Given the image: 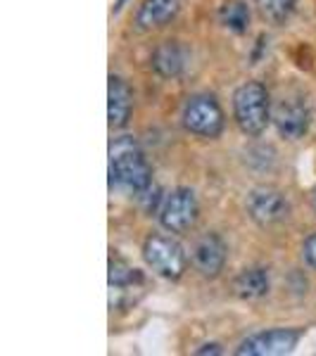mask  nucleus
<instances>
[{
	"label": "nucleus",
	"mask_w": 316,
	"mask_h": 356,
	"mask_svg": "<svg viewBox=\"0 0 316 356\" xmlns=\"http://www.w3.org/2000/svg\"><path fill=\"white\" fill-rule=\"evenodd\" d=\"M152 186V169L136 138L122 136L110 143V188L141 195Z\"/></svg>",
	"instance_id": "f257e3e1"
},
{
	"label": "nucleus",
	"mask_w": 316,
	"mask_h": 356,
	"mask_svg": "<svg viewBox=\"0 0 316 356\" xmlns=\"http://www.w3.org/2000/svg\"><path fill=\"white\" fill-rule=\"evenodd\" d=\"M271 97L267 86L248 81L238 86L233 93V119L245 136H260L271 122Z\"/></svg>",
	"instance_id": "f03ea898"
},
{
	"label": "nucleus",
	"mask_w": 316,
	"mask_h": 356,
	"mask_svg": "<svg viewBox=\"0 0 316 356\" xmlns=\"http://www.w3.org/2000/svg\"><path fill=\"white\" fill-rule=\"evenodd\" d=\"M143 259L159 278L179 280L188 268V254L179 240L171 235L152 233L143 243Z\"/></svg>",
	"instance_id": "7ed1b4c3"
},
{
	"label": "nucleus",
	"mask_w": 316,
	"mask_h": 356,
	"mask_svg": "<svg viewBox=\"0 0 316 356\" xmlns=\"http://www.w3.org/2000/svg\"><path fill=\"white\" fill-rule=\"evenodd\" d=\"M159 223L166 233L171 235H186L191 233L198 223L200 204L198 197L191 188H174L171 193L164 195L162 204H159Z\"/></svg>",
	"instance_id": "20e7f679"
},
{
	"label": "nucleus",
	"mask_w": 316,
	"mask_h": 356,
	"mask_svg": "<svg viewBox=\"0 0 316 356\" xmlns=\"http://www.w3.org/2000/svg\"><path fill=\"white\" fill-rule=\"evenodd\" d=\"M181 119L186 131L200 138H219L223 131V110L214 95L198 93L188 97Z\"/></svg>",
	"instance_id": "39448f33"
},
{
	"label": "nucleus",
	"mask_w": 316,
	"mask_h": 356,
	"mask_svg": "<svg viewBox=\"0 0 316 356\" xmlns=\"http://www.w3.org/2000/svg\"><path fill=\"white\" fill-rule=\"evenodd\" d=\"M304 332L300 328H271L262 332H252L238 344L235 354L240 356H283L295 352Z\"/></svg>",
	"instance_id": "423d86ee"
},
{
	"label": "nucleus",
	"mask_w": 316,
	"mask_h": 356,
	"mask_svg": "<svg viewBox=\"0 0 316 356\" xmlns=\"http://www.w3.org/2000/svg\"><path fill=\"white\" fill-rule=\"evenodd\" d=\"M248 214L250 219L262 228L283 223L290 214V202L281 191L276 188H255L248 195Z\"/></svg>",
	"instance_id": "0eeeda50"
},
{
	"label": "nucleus",
	"mask_w": 316,
	"mask_h": 356,
	"mask_svg": "<svg viewBox=\"0 0 316 356\" xmlns=\"http://www.w3.org/2000/svg\"><path fill=\"white\" fill-rule=\"evenodd\" d=\"M226 257H228V247L223 243L221 235L216 233H205L195 240L193 252H191V261L203 278H219L223 266H226Z\"/></svg>",
	"instance_id": "6e6552de"
},
{
	"label": "nucleus",
	"mask_w": 316,
	"mask_h": 356,
	"mask_svg": "<svg viewBox=\"0 0 316 356\" xmlns=\"http://www.w3.org/2000/svg\"><path fill=\"white\" fill-rule=\"evenodd\" d=\"M271 122L276 124V131L283 138L297 140V138H302L309 131L312 112H309L307 102H302L300 97H288V100L283 97V100L274 107Z\"/></svg>",
	"instance_id": "1a4fd4ad"
},
{
	"label": "nucleus",
	"mask_w": 316,
	"mask_h": 356,
	"mask_svg": "<svg viewBox=\"0 0 316 356\" xmlns=\"http://www.w3.org/2000/svg\"><path fill=\"white\" fill-rule=\"evenodd\" d=\"M143 288V273L131 266L122 257H110V307L122 309L131 300L134 292Z\"/></svg>",
	"instance_id": "9d476101"
},
{
	"label": "nucleus",
	"mask_w": 316,
	"mask_h": 356,
	"mask_svg": "<svg viewBox=\"0 0 316 356\" xmlns=\"http://www.w3.org/2000/svg\"><path fill=\"white\" fill-rule=\"evenodd\" d=\"M134 112V93L122 76H110L107 83V119L112 129H124Z\"/></svg>",
	"instance_id": "9b49d317"
},
{
	"label": "nucleus",
	"mask_w": 316,
	"mask_h": 356,
	"mask_svg": "<svg viewBox=\"0 0 316 356\" xmlns=\"http://www.w3.org/2000/svg\"><path fill=\"white\" fill-rule=\"evenodd\" d=\"M150 65L162 79H176L188 65V53L179 41H164L152 50Z\"/></svg>",
	"instance_id": "f8f14e48"
},
{
	"label": "nucleus",
	"mask_w": 316,
	"mask_h": 356,
	"mask_svg": "<svg viewBox=\"0 0 316 356\" xmlns=\"http://www.w3.org/2000/svg\"><path fill=\"white\" fill-rule=\"evenodd\" d=\"M179 0H141L136 13V26L141 31L162 29L179 15Z\"/></svg>",
	"instance_id": "ddd939ff"
},
{
	"label": "nucleus",
	"mask_w": 316,
	"mask_h": 356,
	"mask_svg": "<svg viewBox=\"0 0 316 356\" xmlns=\"http://www.w3.org/2000/svg\"><path fill=\"white\" fill-rule=\"evenodd\" d=\"M271 280H269V271L264 266H250L243 268L233 278V292L240 300H262L264 295H269Z\"/></svg>",
	"instance_id": "4468645a"
},
{
	"label": "nucleus",
	"mask_w": 316,
	"mask_h": 356,
	"mask_svg": "<svg viewBox=\"0 0 316 356\" xmlns=\"http://www.w3.org/2000/svg\"><path fill=\"white\" fill-rule=\"evenodd\" d=\"M219 22L233 33H245L250 29V8L243 0H228L219 10Z\"/></svg>",
	"instance_id": "2eb2a0df"
},
{
	"label": "nucleus",
	"mask_w": 316,
	"mask_h": 356,
	"mask_svg": "<svg viewBox=\"0 0 316 356\" xmlns=\"http://www.w3.org/2000/svg\"><path fill=\"white\" fill-rule=\"evenodd\" d=\"M297 0H257V8H260V15L271 24H285L288 17L295 10Z\"/></svg>",
	"instance_id": "dca6fc26"
},
{
	"label": "nucleus",
	"mask_w": 316,
	"mask_h": 356,
	"mask_svg": "<svg viewBox=\"0 0 316 356\" xmlns=\"http://www.w3.org/2000/svg\"><path fill=\"white\" fill-rule=\"evenodd\" d=\"M302 257H304V261H307L309 266H314V268H316V233H312L307 240H304V245H302Z\"/></svg>",
	"instance_id": "f3484780"
},
{
	"label": "nucleus",
	"mask_w": 316,
	"mask_h": 356,
	"mask_svg": "<svg viewBox=\"0 0 316 356\" xmlns=\"http://www.w3.org/2000/svg\"><path fill=\"white\" fill-rule=\"evenodd\" d=\"M195 354H198V356H205V354H223V349H221V344H216V342H207L200 349H195Z\"/></svg>",
	"instance_id": "a211bd4d"
},
{
	"label": "nucleus",
	"mask_w": 316,
	"mask_h": 356,
	"mask_svg": "<svg viewBox=\"0 0 316 356\" xmlns=\"http://www.w3.org/2000/svg\"><path fill=\"white\" fill-rule=\"evenodd\" d=\"M126 3V0H117V3H114V13H119V10H122V5Z\"/></svg>",
	"instance_id": "6ab92c4d"
},
{
	"label": "nucleus",
	"mask_w": 316,
	"mask_h": 356,
	"mask_svg": "<svg viewBox=\"0 0 316 356\" xmlns=\"http://www.w3.org/2000/svg\"><path fill=\"white\" fill-rule=\"evenodd\" d=\"M312 209H314V214H316V188L312 191Z\"/></svg>",
	"instance_id": "aec40b11"
}]
</instances>
